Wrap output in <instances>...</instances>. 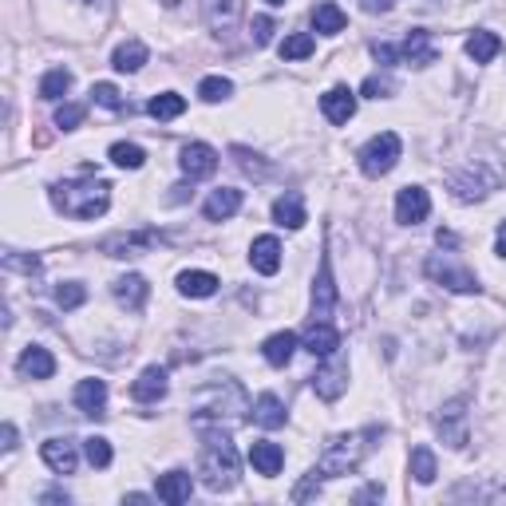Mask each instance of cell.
Returning a JSON list of instances; mask_svg holds the SVG:
<instances>
[{
    "label": "cell",
    "mask_w": 506,
    "mask_h": 506,
    "mask_svg": "<svg viewBox=\"0 0 506 506\" xmlns=\"http://www.w3.org/2000/svg\"><path fill=\"white\" fill-rule=\"evenodd\" d=\"M467 399H451V404L443 407V412H439V435H443V443H451L455 451H459V447H467Z\"/></svg>",
    "instance_id": "30bf717a"
},
{
    "label": "cell",
    "mask_w": 506,
    "mask_h": 506,
    "mask_svg": "<svg viewBox=\"0 0 506 506\" xmlns=\"http://www.w3.org/2000/svg\"><path fill=\"white\" fill-rule=\"evenodd\" d=\"M368 443L364 435H332L329 443H324L321 459H317V471L324 475V479H340V475H352L360 467V459H364Z\"/></svg>",
    "instance_id": "3957f363"
},
{
    "label": "cell",
    "mask_w": 506,
    "mask_h": 506,
    "mask_svg": "<svg viewBox=\"0 0 506 506\" xmlns=\"http://www.w3.org/2000/svg\"><path fill=\"white\" fill-rule=\"evenodd\" d=\"M285 419H289V412H285L281 396H273V391H262V396L253 399V424H262L265 432H277V427H285Z\"/></svg>",
    "instance_id": "cb8c5ba5"
},
{
    "label": "cell",
    "mask_w": 506,
    "mask_h": 506,
    "mask_svg": "<svg viewBox=\"0 0 506 506\" xmlns=\"http://www.w3.org/2000/svg\"><path fill=\"white\" fill-rule=\"evenodd\" d=\"M273 222L285 226V230H301L304 222H309V214H304V198L297 190H289V194H281L273 202Z\"/></svg>",
    "instance_id": "603a6c76"
},
{
    "label": "cell",
    "mask_w": 506,
    "mask_h": 506,
    "mask_svg": "<svg viewBox=\"0 0 506 506\" xmlns=\"http://www.w3.org/2000/svg\"><path fill=\"white\" fill-rule=\"evenodd\" d=\"M16 368H21V376H28V380H52L56 376V356L40 345H28L21 352V360H16Z\"/></svg>",
    "instance_id": "ac0fdd59"
},
{
    "label": "cell",
    "mask_w": 506,
    "mask_h": 506,
    "mask_svg": "<svg viewBox=\"0 0 506 506\" xmlns=\"http://www.w3.org/2000/svg\"><path fill=\"white\" fill-rule=\"evenodd\" d=\"M198 475L210 491H230L237 483V447L230 443V435L218 427V432L206 435L202 459H198Z\"/></svg>",
    "instance_id": "7a4b0ae2"
},
{
    "label": "cell",
    "mask_w": 506,
    "mask_h": 506,
    "mask_svg": "<svg viewBox=\"0 0 506 506\" xmlns=\"http://www.w3.org/2000/svg\"><path fill=\"white\" fill-rule=\"evenodd\" d=\"M345 24H348L345 8L332 4V0H321V4L313 8V28H317L321 36H340L345 32Z\"/></svg>",
    "instance_id": "484cf974"
},
{
    "label": "cell",
    "mask_w": 506,
    "mask_h": 506,
    "mask_svg": "<svg viewBox=\"0 0 506 506\" xmlns=\"http://www.w3.org/2000/svg\"><path fill=\"white\" fill-rule=\"evenodd\" d=\"M111 293H116V301L123 304V309L139 313L142 304H147V297H150V285H147V277L127 273V277H116V285H111Z\"/></svg>",
    "instance_id": "9a60e30c"
},
{
    "label": "cell",
    "mask_w": 506,
    "mask_h": 506,
    "mask_svg": "<svg viewBox=\"0 0 506 506\" xmlns=\"http://www.w3.org/2000/svg\"><path fill=\"white\" fill-rule=\"evenodd\" d=\"M304 352H313L317 360H324V356H332V352H340V332L332 329L329 321H313L309 329H304Z\"/></svg>",
    "instance_id": "4fadbf2b"
},
{
    "label": "cell",
    "mask_w": 506,
    "mask_h": 506,
    "mask_svg": "<svg viewBox=\"0 0 506 506\" xmlns=\"http://www.w3.org/2000/svg\"><path fill=\"white\" fill-rule=\"evenodd\" d=\"M83 301H88V289H83L80 281H64V285H56V304H60V309H80Z\"/></svg>",
    "instance_id": "f35d334b"
},
{
    "label": "cell",
    "mask_w": 506,
    "mask_h": 506,
    "mask_svg": "<svg viewBox=\"0 0 506 506\" xmlns=\"http://www.w3.org/2000/svg\"><path fill=\"white\" fill-rule=\"evenodd\" d=\"M83 116H88V111H83L80 103H64V107L56 111V127H60V131H75L83 123Z\"/></svg>",
    "instance_id": "60d3db41"
},
{
    "label": "cell",
    "mask_w": 506,
    "mask_h": 506,
    "mask_svg": "<svg viewBox=\"0 0 506 506\" xmlns=\"http://www.w3.org/2000/svg\"><path fill=\"white\" fill-rule=\"evenodd\" d=\"M293 352H297V332H273V337L262 345V356L270 360L273 368H285V364H289Z\"/></svg>",
    "instance_id": "83f0119b"
},
{
    "label": "cell",
    "mask_w": 506,
    "mask_h": 506,
    "mask_svg": "<svg viewBox=\"0 0 506 506\" xmlns=\"http://www.w3.org/2000/svg\"><path fill=\"white\" fill-rule=\"evenodd\" d=\"M111 162L123 170H139L142 162H147V155H142V147H135V142H116V147H111Z\"/></svg>",
    "instance_id": "74e56055"
},
{
    "label": "cell",
    "mask_w": 506,
    "mask_h": 506,
    "mask_svg": "<svg viewBox=\"0 0 506 506\" xmlns=\"http://www.w3.org/2000/svg\"><path fill=\"white\" fill-rule=\"evenodd\" d=\"M44 502H68V494H64V491H47Z\"/></svg>",
    "instance_id": "f907efd6"
},
{
    "label": "cell",
    "mask_w": 506,
    "mask_h": 506,
    "mask_svg": "<svg viewBox=\"0 0 506 506\" xmlns=\"http://www.w3.org/2000/svg\"><path fill=\"white\" fill-rule=\"evenodd\" d=\"M198 95H202L206 103H222V99H230L234 95V83L226 80V75H206V80L198 83Z\"/></svg>",
    "instance_id": "8d00e7d4"
},
{
    "label": "cell",
    "mask_w": 506,
    "mask_h": 506,
    "mask_svg": "<svg viewBox=\"0 0 506 506\" xmlns=\"http://www.w3.org/2000/svg\"><path fill=\"white\" fill-rule=\"evenodd\" d=\"M348 388V360L340 356V352H332V356H324V364L317 368V376H313V391H317L321 399H340Z\"/></svg>",
    "instance_id": "8992f818"
},
{
    "label": "cell",
    "mask_w": 506,
    "mask_h": 506,
    "mask_svg": "<svg viewBox=\"0 0 506 506\" xmlns=\"http://www.w3.org/2000/svg\"><path fill=\"white\" fill-rule=\"evenodd\" d=\"M40 455H44V463L52 467L56 475H72L75 463H80V451H75L72 439H44V443H40Z\"/></svg>",
    "instance_id": "2e32d148"
},
{
    "label": "cell",
    "mask_w": 506,
    "mask_h": 506,
    "mask_svg": "<svg viewBox=\"0 0 506 506\" xmlns=\"http://www.w3.org/2000/svg\"><path fill=\"white\" fill-rule=\"evenodd\" d=\"M250 32H253V44L257 47H265L273 40V32H277V24L270 21V16H253V24H250Z\"/></svg>",
    "instance_id": "b9f144b4"
},
{
    "label": "cell",
    "mask_w": 506,
    "mask_h": 506,
    "mask_svg": "<svg viewBox=\"0 0 506 506\" xmlns=\"http://www.w3.org/2000/svg\"><path fill=\"white\" fill-rule=\"evenodd\" d=\"M407 471H412V479L419 486H432L435 475H439V463H435V451L432 447H416L412 459H407Z\"/></svg>",
    "instance_id": "4dcf8cb0"
},
{
    "label": "cell",
    "mask_w": 506,
    "mask_h": 506,
    "mask_svg": "<svg viewBox=\"0 0 506 506\" xmlns=\"http://www.w3.org/2000/svg\"><path fill=\"white\" fill-rule=\"evenodd\" d=\"M424 273L443 285V289H451V293H479V277H475L471 270H463L459 262H451V257H439V253L427 257Z\"/></svg>",
    "instance_id": "5b68a950"
},
{
    "label": "cell",
    "mask_w": 506,
    "mask_h": 506,
    "mask_svg": "<svg viewBox=\"0 0 506 506\" xmlns=\"http://www.w3.org/2000/svg\"><path fill=\"white\" fill-rule=\"evenodd\" d=\"M265 4H273V8H281V4H285V0H265Z\"/></svg>",
    "instance_id": "f5cc1de1"
},
{
    "label": "cell",
    "mask_w": 506,
    "mask_h": 506,
    "mask_svg": "<svg viewBox=\"0 0 506 506\" xmlns=\"http://www.w3.org/2000/svg\"><path fill=\"white\" fill-rule=\"evenodd\" d=\"M364 95H372V99H384V95H391V80H388V75H368V80H364Z\"/></svg>",
    "instance_id": "f6af8a7d"
},
{
    "label": "cell",
    "mask_w": 506,
    "mask_h": 506,
    "mask_svg": "<svg viewBox=\"0 0 506 506\" xmlns=\"http://www.w3.org/2000/svg\"><path fill=\"white\" fill-rule=\"evenodd\" d=\"M250 265H253L257 273L273 277L277 270H281V242H277L273 234L253 237V245H250Z\"/></svg>",
    "instance_id": "e0dca14e"
},
{
    "label": "cell",
    "mask_w": 506,
    "mask_h": 506,
    "mask_svg": "<svg viewBox=\"0 0 506 506\" xmlns=\"http://www.w3.org/2000/svg\"><path fill=\"white\" fill-rule=\"evenodd\" d=\"M494 253H499V257H506V222L499 226V242H494Z\"/></svg>",
    "instance_id": "681fc988"
},
{
    "label": "cell",
    "mask_w": 506,
    "mask_h": 506,
    "mask_svg": "<svg viewBox=\"0 0 506 506\" xmlns=\"http://www.w3.org/2000/svg\"><path fill=\"white\" fill-rule=\"evenodd\" d=\"M250 463H253V471H257V475L273 479V475L285 467V451L273 443V439H257V443L250 447Z\"/></svg>",
    "instance_id": "d4e9b609"
},
{
    "label": "cell",
    "mask_w": 506,
    "mask_h": 506,
    "mask_svg": "<svg viewBox=\"0 0 506 506\" xmlns=\"http://www.w3.org/2000/svg\"><path fill=\"white\" fill-rule=\"evenodd\" d=\"M321 111L329 123H348L356 116V91L352 88H332L321 95Z\"/></svg>",
    "instance_id": "d6986e66"
},
{
    "label": "cell",
    "mask_w": 506,
    "mask_h": 506,
    "mask_svg": "<svg viewBox=\"0 0 506 506\" xmlns=\"http://www.w3.org/2000/svg\"><path fill=\"white\" fill-rule=\"evenodd\" d=\"M237 210H242V190H234V186H218L214 194L206 198L202 214L210 218V222H230Z\"/></svg>",
    "instance_id": "44dd1931"
},
{
    "label": "cell",
    "mask_w": 506,
    "mask_h": 506,
    "mask_svg": "<svg viewBox=\"0 0 506 506\" xmlns=\"http://www.w3.org/2000/svg\"><path fill=\"white\" fill-rule=\"evenodd\" d=\"M131 396H135L139 404H155V399H162L167 396V368H159V364L142 368L139 380L131 384Z\"/></svg>",
    "instance_id": "7402d4cb"
},
{
    "label": "cell",
    "mask_w": 506,
    "mask_h": 506,
    "mask_svg": "<svg viewBox=\"0 0 506 506\" xmlns=\"http://www.w3.org/2000/svg\"><path fill=\"white\" fill-rule=\"evenodd\" d=\"M399 155H404V142H399L396 131H380V135H372L364 147H360V170H364L368 178H384L399 162Z\"/></svg>",
    "instance_id": "277c9868"
},
{
    "label": "cell",
    "mask_w": 506,
    "mask_h": 506,
    "mask_svg": "<svg viewBox=\"0 0 506 506\" xmlns=\"http://www.w3.org/2000/svg\"><path fill=\"white\" fill-rule=\"evenodd\" d=\"M75 407H80L83 416H91V419H103L107 416V384L103 380H80L75 384Z\"/></svg>",
    "instance_id": "7c38bea8"
},
{
    "label": "cell",
    "mask_w": 506,
    "mask_h": 506,
    "mask_svg": "<svg viewBox=\"0 0 506 506\" xmlns=\"http://www.w3.org/2000/svg\"><path fill=\"white\" fill-rule=\"evenodd\" d=\"M234 155H237V167H242L245 175H265V167L257 162L262 155H253V150H245V147H234Z\"/></svg>",
    "instance_id": "ee69618b"
},
{
    "label": "cell",
    "mask_w": 506,
    "mask_h": 506,
    "mask_svg": "<svg viewBox=\"0 0 506 506\" xmlns=\"http://www.w3.org/2000/svg\"><path fill=\"white\" fill-rule=\"evenodd\" d=\"M499 52H502V40L494 32H486V28H475V32L467 36V56H471L475 64H491Z\"/></svg>",
    "instance_id": "f1b7e54d"
},
{
    "label": "cell",
    "mask_w": 506,
    "mask_h": 506,
    "mask_svg": "<svg viewBox=\"0 0 506 506\" xmlns=\"http://www.w3.org/2000/svg\"><path fill=\"white\" fill-rule=\"evenodd\" d=\"M427 214H432V198H427L424 186H404L396 194V222L399 226H419V222H427Z\"/></svg>",
    "instance_id": "52a82bcc"
},
{
    "label": "cell",
    "mask_w": 506,
    "mask_h": 506,
    "mask_svg": "<svg viewBox=\"0 0 506 506\" xmlns=\"http://www.w3.org/2000/svg\"><path fill=\"white\" fill-rule=\"evenodd\" d=\"M190 491H194V475H190V471H178V467H175V471H167V475H159V483H155L159 502H167V506L186 502Z\"/></svg>",
    "instance_id": "5bb4252c"
},
{
    "label": "cell",
    "mask_w": 506,
    "mask_h": 506,
    "mask_svg": "<svg viewBox=\"0 0 506 506\" xmlns=\"http://www.w3.org/2000/svg\"><path fill=\"white\" fill-rule=\"evenodd\" d=\"M83 455H88V463L95 467V471H107L111 459H116V451H111V443L103 435H91L83 439Z\"/></svg>",
    "instance_id": "d590c367"
},
{
    "label": "cell",
    "mask_w": 506,
    "mask_h": 506,
    "mask_svg": "<svg viewBox=\"0 0 506 506\" xmlns=\"http://www.w3.org/2000/svg\"><path fill=\"white\" fill-rule=\"evenodd\" d=\"M332 304H337V281H332V265L329 257H321L317 285H313V321H329Z\"/></svg>",
    "instance_id": "8fae6325"
},
{
    "label": "cell",
    "mask_w": 506,
    "mask_h": 506,
    "mask_svg": "<svg viewBox=\"0 0 506 506\" xmlns=\"http://www.w3.org/2000/svg\"><path fill=\"white\" fill-rule=\"evenodd\" d=\"M178 293L183 297H214L218 293V277L214 273H206V270H186V273H178Z\"/></svg>",
    "instance_id": "4316f807"
},
{
    "label": "cell",
    "mask_w": 506,
    "mask_h": 506,
    "mask_svg": "<svg viewBox=\"0 0 506 506\" xmlns=\"http://www.w3.org/2000/svg\"><path fill=\"white\" fill-rule=\"evenodd\" d=\"M202 16H206V24L214 28V32H222V28L234 24L237 0H202Z\"/></svg>",
    "instance_id": "d6a6232c"
},
{
    "label": "cell",
    "mask_w": 506,
    "mask_h": 506,
    "mask_svg": "<svg viewBox=\"0 0 506 506\" xmlns=\"http://www.w3.org/2000/svg\"><path fill=\"white\" fill-rule=\"evenodd\" d=\"M162 4H167V8H178V0H162Z\"/></svg>",
    "instance_id": "db71d44e"
},
{
    "label": "cell",
    "mask_w": 506,
    "mask_h": 506,
    "mask_svg": "<svg viewBox=\"0 0 506 506\" xmlns=\"http://www.w3.org/2000/svg\"><path fill=\"white\" fill-rule=\"evenodd\" d=\"M435 242H439V245H455V234H447V230H439V234H435Z\"/></svg>",
    "instance_id": "816d5d0a"
},
{
    "label": "cell",
    "mask_w": 506,
    "mask_h": 506,
    "mask_svg": "<svg viewBox=\"0 0 506 506\" xmlns=\"http://www.w3.org/2000/svg\"><path fill=\"white\" fill-rule=\"evenodd\" d=\"M313 52H317V40H313L309 32H293V36H285L281 40V60L285 64L304 60V56H313Z\"/></svg>",
    "instance_id": "836d02e7"
},
{
    "label": "cell",
    "mask_w": 506,
    "mask_h": 506,
    "mask_svg": "<svg viewBox=\"0 0 506 506\" xmlns=\"http://www.w3.org/2000/svg\"><path fill=\"white\" fill-rule=\"evenodd\" d=\"M52 206L64 218H80V222H95V218L107 214L111 206V183L103 178H80V183H56L47 190Z\"/></svg>",
    "instance_id": "6da1fadb"
},
{
    "label": "cell",
    "mask_w": 506,
    "mask_h": 506,
    "mask_svg": "<svg viewBox=\"0 0 506 506\" xmlns=\"http://www.w3.org/2000/svg\"><path fill=\"white\" fill-rule=\"evenodd\" d=\"M4 265H8V270H24V273H40V257H21V253H16V250H8L4 253Z\"/></svg>",
    "instance_id": "7bdbcfd3"
},
{
    "label": "cell",
    "mask_w": 506,
    "mask_h": 506,
    "mask_svg": "<svg viewBox=\"0 0 506 506\" xmlns=\"http://www.w3.org/2000/svg\"><path fill=\"white\" fill-rule=\"evenodd\" d=\"M372 56H376V64L391 68V64L399 60V47H396V44H372Z\"/></svg>",
    "instance_id": "bcb514c9"
},
{
    "label": "cell",
    "mask_w": 506,
    "mask_h": 506,
    "mask_svg": "<svg viewBox=\"0 0 506 506\" xmlns=\"http://www.w3.org/2000/svg\"><path fill=\"white\" fill-rule=\"evenodd\" d=\"M0 439H4L0 447H4V451H13V447H16V427H13V424H4V427H0Z\"/></svg>",
    "instance_id": "c3c4849f"
},
{
    "label": "cell",
    "mask_w": 506,
    "mask_h": 506,
    "mask_svg": "<svg viewBox=\"0 0 506 506\" xmlns=\"http://www.w3.org/2000/svg\"><path fill=\"white\" fill-rule=\"evenodd\" d=\"M391 4H396V0H360V8H364V13H388Z\"/></svg>",
    "instance_id": "7dc6e473"
},
{
    "label": "cell",
    "mask_w": 506,
    "mask_h": 506,
    "mask_svg": "<svg viewBox=\"0 0 506 506\" xmlns=\"http://www.w3.org/2000/svg\"><path fill=\"white\" fill-rule=\"evenodd\" d=\"M162 242V237L155 230H139V234H111L107 242L99 245L107 257H135V253H147L155 250V245Z\"/></svg>",
    "instance_id": "9c48e42d"
},
{
    "label": "cell",
    "mask_w": 506,
    "mask_h": 506,
    "mask_svg": "<svg viewBox=\"0 0 506 506\" xmlns=\"http://www.w3.org/2000/svg\"><path fill=\"white\" fill-rule=\"evenodd\" d=\"M72 88V72L68 68H52L40 80V99H64Z\"/></svg>",
    "instance_id": "e575fe53"
},
{
    "label": "cell",
    "mask_w": 506,
    "mask_h": 506,
    "mask_svg": "<svg viewBox=\"0 0 506 506\" xmlns=\"http://www.w3.org/2000/svg\"><path fill=\"white\" fill-rule=\"evenodd\" d=\"M399 56H404L412 68H432L435 64V44H432V32H424V28H412V36H407L404 44H399Z\"/></svg>",
    "instance_id": "ffe728a7"
},
{
    "label": "cell",
    "mask_w": 506,
    "mask_h": 506,
    "mask_svg": "<svg viewBox=\"0 0 506 506\" xmlns=\"http://www.w3.org/2000/svg\"><path fill=\"white\" fill-rule=\"evenodd\" d=\"M147 111H150V119H159V123H167V119H178L186 111V99L178 91H162L155 95V99L147 103Z\"/></svg>",
    "instance_id": "1f68e13d"
},
{
    "label": "cell",
    "mask_w": 506,
    "mask_h": 506,
    "mask_svg": "<svg viewBox=\"0 0 506 506\" xmlns=\"http://www.w3.org/2000/svg\"><path fill=\"white\" fill-rule=\"evenodd\" d=\"M91 99L99 103V107H107V111H119V107H123V95H119L116 83H95V88H91Z\"/></svg>",
    "instance_id": "ab89813d"
},
{
    "label": "cell",
    "mask_w": 506,
    "mask_h": 506,
    "mask_svg": "<svg viewBox=\"0 0 506 506\" xmlns=\"http://www.w3.org/2000/svg\"><path fill=\"white\" fill-rule=\"evenodd\" d=\"M178 167H183V175L194 183V178H210L218 170V150L210 147V142H186L183 155H178Z\"/></svg>",
    "instance_id": "ba28073f"
},
{
    "label": "cell",
    "mask_w": 506,
    "mask_h": 506,
    "mask_svg": "<svg viewBox=\"0 0 506 506\" xmlns=\"http://www.w3.org/2000/svg\"><path fill=\"white\" fill-rule=\"evenodd\" d=\"M147 44L142 40H123L119 47H116V56H111V68L116 72H139L142 64H147Z\"/></svg>",
    "instance_id": "f546056e"
}]
</instances>
